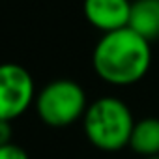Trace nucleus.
<instances>
[{
    "label": "nucleus",
    "mask_w": 159,
    "mask_h": 159,
    "mask_svg": "<svg viewBox=\"0 0 159 159\" xmlns=\"http://www.w3.org/2000/svg\"><path fill=\"white\" fill-rule=\"evenodd\" d=\"M88 109L83 86L71 79H56L45 84L36 98V111L49 127H67L79 122Z\"/></svg>",
    "instance_id": "obj_3"
},
{
    "label": "nucleus",
    "mask_w": 159,
    "mask_h": 159,
    "mask_svg": "<svg viewBox=\"0 0 159 159\" xmlns=\"http://www.w3.org/2000/svg\"><path fill=\"white\" fill-rule=\"evenodd\" d=\"M11 135H13L11 122H8V120H0V146H8V144H11Z\"/></svg>",
    "instance_id": "obj_9"
},
{
    "label": "nucleus",
    "mask_w": 159,
    "mask_h": 159,
    "mask_svg": "<svg viewBox=\"0 0 159 159\" xmlns=\"http://www.w3.org/2000/svg\"><path fill=\"white\" fill-rule=\"evenodd\" d=\"M0 159H30V157L21 146L11 142L8 146H0Z\"/></svg>",
    "instance_id": "obj_8"
},
{
    "label": "nucleus",
    "mask_w": 159,
    "mask_h": 159,
    "mask_svg": "<svg viewBox=\"0 0 159 159\" xmlns=\"http://www.w3.org/2000/svg\"><path fill=\"white\" fill-rule=\"evenodd\" d=\"M146 159H159V155H153V157H146Z\"/></svg>",
    "instance_id": "obj_10"
},
{
    "label": "nucleus",
    "mask_w": 159,
    "mask_h": 159,
    "mask_svg": "<svg viewBox=\"0 0 159 159\" xmlns=\"http://www.w3.org/2000/svg\"><path fill=\"white\" fill-rule=\"evenodd\" d=\"M150 64V41L133 32L129 26L103 34L92 54V66L98 77L114 86L139 83L148 73Z\"/></svg>",
    "instance_id": "obj_1"
},
{
    "label": "nucleus",
    "mask_w": 159,
    "mask_h": 159,
    "mask_svg": "<svg viewBox=\"0 0 159 159\" xmlns=\"http://www.w3.org/2000/svg\"><path fill=\"white\" fill-rule=\"evenodd\" d=\"M133 32L146 41L159 38V0H135L131 2L129 25Z\"/></svg>",
    "instance_id": "obj_6"
},
{
    "label": "nucleus",
    "mask_w": 159,
    "mask_h": 159,
    "mask_svg": "<svg viewBox=\"0 0 159 159\" xmlns=\"http://www.w3.org/2000/svg\"><path fill=\"white\" fill-rule=\"evenodd\" d=\"M34 101L36 88L28 69L13 62L0 64V120L13 122Z\"/></svg>",
    "instance_id": "obj_4"
},
{
    "label": "nucleus",
    "mask_w": 159,
    "mask_h": 159,
    "mask_svg": "<svg viewBox=\"0 0 159 159\" xmlns=\"http://www.w3.org/2000/svg\"><path fill=\"white\" fill-rule=\"evenodd\" d=\"M129 148L144 159L159 155V118L150 116L135 122L129 139Z\"/></svg>",
    "instance_id": "obj_7"
},
{
    "label": "nucleus",
    "mask_w": 159,
    "mask_h": 159,
    "mask_svg": "<svg viewBox=\"0 0 159 159\" xmlns=\"http://www.w3.org/2000/svg\"><path fill=\"white\" fill-rule=\"evenodd\" d=\"M135 120L129 107L112 96H105L88 105L83 127L92 146L101 152H118L129 146Z\"/></svg>",
    "instance_id": "obj_2"
},
{
    "label": "nucleus",
    "mask_w": 159,
    "mask_h": 159,
    "mask_svg": "<svg viewBox=\"0 0 159 159\" xmlns=\"http://www.w3.org/2000/svg\"><path fill=\"white\" fill-rule=\"evenodd\" d=\"M83 11L86 21L94 28L109 34L127 28L131 2L129 0H84Z\"/></svg>",
    "instance_id": "obj_5"
}]
</instances>
